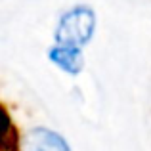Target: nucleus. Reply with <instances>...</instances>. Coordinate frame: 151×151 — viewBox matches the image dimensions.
Instances as JSON below:
<instances>
[{
  "label": "nucleus",
  "mask_w": 151,
  "mask_h": 151,
  "mask_svg": "<svg viewBox=\"0 0 151 151\" xmlns=\"http://www.w3.org/2000/svg\"><path fill=\"white\" fill-rule=\"evenodd\" d=\"M94 12L88 6H77L73 10L65 12L58 23V31H55V40L59 46H67V48H78L88 38L92 37L94 31Z\"/></svg>",
  "instance_id": "obj_1"
},
{
  "label": "nucleus",
  "mask_w": 151,
  "mask_h": 151,
  "mask_svg": "<svg viewBox=\"0 0 151 151\" xmlns=\"http://www.w3.org/2000/svg\"><path fill=\"white\" fill-rule=\"evenodd\" d=\"M29 151H69L65 140L46 128H37L29 136Z\"/></svg>",
  "instance_id": "obj_2"
},
{
  "label": "nucleus",
  "mask_w": 151,
  "mask_h": 151,
  "mask_svg": "<svg viewBox=\"0 0 151 151\" xmlns=\"http://www.w3.org/2000/svg\"><path fill=\"white\" fill-rule=\"evenodd\" d=\"M50 58L54 63H58L61 69L69 71V73H78L82 69V54L78 48H67V46H58L50 52Z\"/></svg>",
  "instance_id": "obj_3"
}]
</instances>
